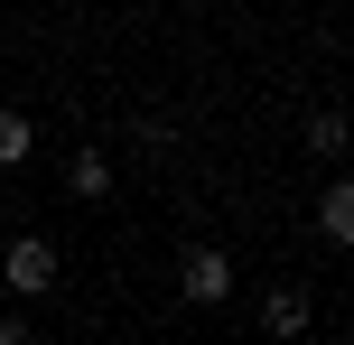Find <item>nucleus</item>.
I'll use <instances>...</instances> for the list:
<instances>
[{"label": "nucleus", "mask_w": 354, "mask_h": 345, "mask_svg": "<svg viewBox=\"0 0 354 345\" xmlns=\"http://www.w3.org/2000/svg\"><path fill=\"white\" fill-rule=\"evenodd\" d=\"M10 290H19V299L56 290V252H47V243H37V234H28V243H10Z\"/></svg>", "instance_id": "f257e3e1"}, {"label": "nucleus", "mask_w": 354, "mask_h": 345, "mask_svg": "<svg viewBox=\"0 0 354 345\" xmlns=\"http://www.w3.org/2000/svg\"><path fill=\"white\" fill-rule=\"evenodd\" d=\"M177 290H187L196 308H214V299L233 290V261H224V252H187V280H177Z\"/></svg>", "instance_id": "f03ea898"}, {"label": "nucleus", "mask_w": 354, "mask_h": 345, "mask_svg": "<svg viewBox=\"0 0 354 345\" xmlns=\"http://www.w3.org/2000/svg\"><path fill=\"white\" fill-rule=\"evenodd\" d=\"M317 224H326V243H354V187H345V178L317 196Z\"/></svg>", "instance_id": "7ed1b4c3"}, {"label": "nucleus", "mask_w": 354, "mask_h": 345, "mask_svg": "<svg viewBox=\"0 0 354 345\" xmlns=\"http://www.w3.org/2000/svg\"><path fill=\"white\" fill-rule=\"evenodd\" d=\"M261 327H270V336H299V327H308V299H299V290H270V299H261Z\"/></svg>", "instance_id": "20e7f679"}, {"label": "nucleus", "mask_w": 354, "mask_h": 345, "mask_svg": "<svg viewBox=\"0 0 354 345\" xmlns=\"http://www.w3.org/2000/svg\"><path fill=\"white\" fill-rule=\"evenodd\" d=\"M28 140H37V131L19 122V112H0V168H19V159H28Z\"/></svg>", "instance_id": "39448f33"}, {"label": "nucleus", "mask_w": 354, "mask_h": 345, "mask_svg": "<svg viewBox=\"0 0 354 345\" xmlns=\"http://www.w3.org/2000/svg\"><path fill=\"white\" fill-rule=\"evenodd\" d=\"M75 187H84V196H103V187H112V159H103V149H84V159H75Z\"/></svg>", "instance_id": "423d86ee"}]
</instances>
